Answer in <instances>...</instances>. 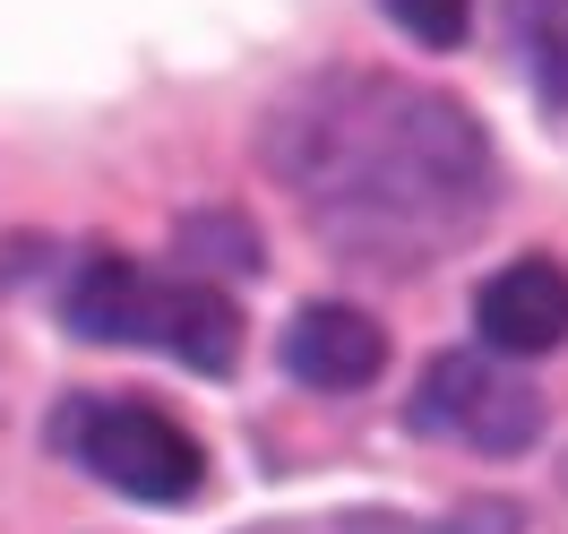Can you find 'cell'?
Wrapping results in <instances>:
<instances>
[{
  "mask_svg": "<svg viewBox=\"0 0 568 534\" xmlns=\"http://www.w3.org/2000/svg\"><path fill=\"white\" fill-rule=\"evenodd\" d=\"M267 164L336 259L423 268L474 242L499 199L483 121L396 70H320L267 112Z\"/></svg>",
  "mask_w": 568,
  "mask_h": 534,
  "instance_id": "obj_1",
  "label": "cell"
},
{
  "mask_svg": "<svg viewBox=\"0 0 568 534\" xmlns=\"http://www.w3.org/2000/svg\"><path fill=\"white\" fill-rule=\"evenodd\" d=\"M61 320L87 345H164L173 362L207 371V380H224L242 362V311L215 285H164V276H146V268L112 259V250H95L70 276Z\"/></svg>",
  "mask_w": 568,
  "mask_h": 534,
  "instance_id": "obj_2",
  "label": "cell"
},
{
  "mask_svg": "<svg viewBox=\"0 0 568 534\" xmlns=\"http://www.w3.org/2000/svg\"><path fill=\"white\" fill-rule=\"evenodd\" d=\"M52 449L78 457L95 483H112L121 500H146V508H181L207 483V449L173 414L130 405V396H70L52 414Z\"/></svg>",
  "mask_w": 568,
  "mask_h": 534,
  "instance_id": "obj_3",
  "label": "cell"
},
{
  "mask_svg": "<svg viewBox=\"0 0 568 534\" xmlns=\"http://www.w3.org/2000/svg\"><path fill=\"white\" fill-rule=\"evenodd\" d=\"M414 431L465 440L474 457H526L542 440V396L491 354H439L414 389Z\"/></svg>",
  "mask_w": 568,
  "mask_h": 534,
  "instance_id": "obj_4",
  "label": "cell"
},
{
  "mask_svg": "<svg viewBox=\"0 0 568 534\" xmlns=\"http://www.w3.org/2000/svg\"><path fill=\"white\" fill-rule=\"evenodd\" d=\"M474 328L491 354H551L568 336V268L560 259H508L474 293Z\"/></svg>",
  "mask_w": 568,
  "mask_h": 534,
  "instance_id": "obj_5",
  "label": "cell"
},
{
  "mask_svg": "<svg viewBox=\"0 0 568 534\" xmlns=\"http://www.w3.org/2000/svg\"><path fill=\"white\" fill-rule=\"evenodd\" d=\"M379 362H388V336L354 302H311V311H293V328H284V371L302 389H327V396L371 389Z\"/></svg>",
  "mask_w": 568,
  "mask_h": 534,
  "instance_id": "obj_6",
  "label": "cell"
},
{
  "mask_svg": "<svg viewBox=\"0 0 568 534\" xmlns=\"http://www.w3.org/2000/svg\"><path fill=\"white\" fill-rule=\"evenodd\" d=\"M499 18H508V52L534 78V95L568 112V0H499Z\"/></svg>",
  "mask_w": 568,
  "mask_h": 534,
  "instance_id": "obj_7",
  "label": "cell"
},
{
  "mask_svg": "<svg viewBox=\"0 0 568 534\" xmlns=\"http://www.w3.org/2000/svg\"><path fill=\"white\" fill-rule=\"evenodd\" d=\"M396 27L414 43H430V52H457L465 36H474V0H379Z\"/></svg>",
  "mask_w": 568,
  "mask_h": 534,
  "instance_id": "obj_8",
  "label": "cell"
}]
</instances>
